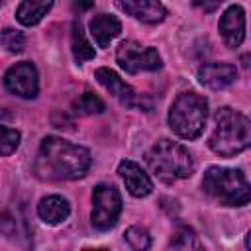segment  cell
Listing matches in <instances>:
<instances>
[{"mask_svg": "<svg viewBox=\"0 0 251 251\" xmlns=\"http://www.w3.org/2000/svg\"><path fill=\"white\" fill-rule=\"evenodd\" d=\"M194 6H198V8H202V10H208V12H210V10H216L220 4H218V2H214V4H198V2H196Z\"/></svg>", "mask_w": 251, "mask_h": 251, "instance_id": "603a6c76", "label": "cell"}, {"mask_svg": "<svg viewBox=\"0 0 251 251\" xmlns=\"http://www.w3.org/2000/svg\"><path fill=\"white\" fill-rule=\"evenodd\" d=\"M0 45L8 51V53H20L24 51L25 45V37L22 31L14 29V27H4L0 31Z\"/></svg>", "mask_w": 251, "mask_h": 251, "instance_id": "44dd1931", "label": "cell"}, {"mask_svg": "<svg viewBox=\"0 0 251 251\" xmlns=\"http://www.w3.org/2000/svg\"><path fill=\"white\" fill-rule=\"evenodd\" d=\"M0 6H2V2H0Z\"/></svg>", "mask_w": 251, "mask_h": 251, "instance_id": "d4e9b609", "label": "cell"}, {"mask_svg": "<svg viewBox=\"0 0 251 251\" xmlns=\"http://www.w3.org/2000/svg\"><path fill=\"white\" fill-rule=\"evenodd\" d=\"M198 82L210 90L227 88L237 78V69L231 63H204L198 73Z\"/></svg>", "mask_w": 251, "mask_h": 251, "instance_id": "8fae6325", "label": "cell"}, {"mask_svg": "<svg viewBox=\"0 0 251 251\" xmlns=\"http://www.w3.org/2000/svg\"><path fill=\"white\" fill-rule=\"evenodd\" d=\"M92 157L86 147L57 135H47L39 143L33 161V173L37 178L47 182L76 180L88 173Z\"/></svg>", "mask_w": 251, "mask_h": 251, "instance_id": "6da1fadb", "label": "cell"}, {"mask_svg": "<svg viewBox=\"0 0 251 251\" xmlns=\"http://www.w3.org/2000/svg\"><path fill=\"white\" fill-rule=\"evenodd\" d=\"M73 110H75V114H78V116L102 114V112L106 110V104H104L96 94H92V92L86 90V92H82V94L78 96V100H75Z\"/></svg>", "mask_w": 251, "mask_h": 251, "instance_id": "d6986e66", "label": "cell"}, {"mask_svg": "<svg viewBox=\"0 0 251 251\" xmlns=\"http://www.w3.org/2000/svg\"><path fill=\"white\" fill-rule=\"evenodd\" d=\"M218 29H220L224 43L229 49L239 47L245 39V10L239 4L227 6L218 22Z\"/></svg>", "mask_w": 251, "mask_h": 251, "instance_id": "30bf717a", "label": "cell"}, {"mask_svg": "<svg viewBox=\"0 0 251 251\" xmlns=\"http://www.w3.org/2000/svg\"><path fill=\"white\" fill-rule=\"evenodd\" d=\"M145 163L149 171L165 184L188 178L194 173V159L190 151L173 139H159L147 153Z\"/></svg>", "mask_w": 251, "mask_h": 251, "instance_id": "3957f363", "label": "cell"}, {"mask_svg": "<svg viewBox=\"0 0 251 251\" xmlns=\"http://www.w3.org/2000/svg\"><path fill=\"white\" fill-rule=\"evenodd\" d=\"M82 251H108V249H90L88 247V249H82Z\"/></svg>", "mask_w": 251, "mask_h": 251, "instance_id": "cb8c5ba5", "label": "cell"}, {"mask_svg": "<svg viewBox=\"0 0 251 251\" xmlns=\"http://www.w3.org/2000/svg\"><path fill=\"white\" fill-rule=\"evenodd\" d=\"M71 51H73V57L78 65L94 59V47L90 45V41L86 39L84 35V29H82V24L80 20H75L73 22V27H71Z\"/></svg>", "mask_w": 251, "mask_h": 251, "instance_id": "2e32d148", "label": "cell"}, {"mask_svg": "<svg viewBox=\"0 0 251 251\" xmlns=\"http://www.w3.org/2000/svg\"><path fill=\"white\" fill-rule=\"evenodd\" d=\"M208 120V100L192 90L180 92L169 108V127L182 139L194 141L202 135Z\"/></svg>", "mask_w": 251, "mask_h": 251, "instance_id": "5b68a950", "label": "cell"}, {"mask_svg": "<svg viewBox=\"0 0 251 251\" xmlns=\"http://www.w3.org/2000/svg\"><path fill=\"white\" fill-rule=\"evenodd\" d=\"M116 61L129 75H137L145 71H159L163 67V59L155 47L141 45L133 39H126L118 45Z\"/></svg>", "mask_w": 251, "mask_h": 251, "instance_id": "52a82bcc", "label": "cell"}, {"mask_svg": "<svg viewBox=\"0 0 251 251\" xmlns=\"http://www.w3.org/2000/svg\"><path fill=\"white\" fill-rule=\"evenodd\" d=\"M202 190L220 206L239 208L251 200L249 180L239 169L210 167L202 176Z\"/></svg>", "mask_w": 251, "mask_h": 251, "instance_id": "277c9868", "label": "cell"}, {"mask_svg": "<svg viewBox=\"0 0 251 251\" xmlns=\"http://www.w3.org/2000/svg\"><path fill=\"white\" fill-rule=\"evenodd\" d=\"M124 239L131 247V251H149L151 247V235L141 226H129L124 233Z\"/></svg>", "mask_w": 251, "mask_h": 251, "instance_id": "ffe728a7", "label": "cell"}, {"mask_svg": "<svg viewBox=\"0 0 251 251\" xmlns=\"http://www.w3.org/2000/svg\"><path fill=\"white\" fill-rule=\"evenodd\" d=\"M53 8V2H20L16 8V18L22 25H35L43 20V16H47V12Z\"/></svg>", "mask_w": 251, "mask_h": 251, "instance_id": "ac0fdd59", "label": "cell"}, {"mask_svg": "<svg viewBox=\"0 0 251 251\" xmlns=\"http://www.w3.org/2000/svg\"><path fill=\"white\" fill-rule=\"evenodd\" d=\"M94 78L126 108H139L141 106V98L137 96V92L126 82L120 78V75L108 67H100L94 71Z\"/></svg>", "mask_w": 251, "mask_h": 251, "instance_id": "9c48e42d", "label": "cell"}, {"mask_svg": "<svg viewBox=\"0 0 251 251\" xmlns=\"http://www.w3.org/2000/svg\"><path fill=\"white\" fill-rule=\"evenodd\" d=\"M165 251H206V247L202 245L200 237L196 235V231L192 227L180 226L173 233V237H171V241H169Z\"/></svg>", "mask_w": 251, "mask_h": 251, "instance_id": "e0dca14e", "label": "cell"}, {"mask_svg": "<svg viewBox=\"0 0 251 251\" xmlns=\"http://www.w3.org/2000/svg\"><path fill=\"white\" fill-rule=\"evenodd\" d=\"M37 216L47 226H59L71 216V204L67 198H63L59 194L43 196L37 204Z\"/></svg>", "mask_w": 251, "mask_h": 251, "instance_id": "9a60e30c", "label": "cell"}, {"mask_svg": "<svg viewBox=\"0 0 251 251\" xmlns=\"http://www.w3.org/2000/svg\"><path fill=\"white\" fill-rule=\"evenodd\" d=\"M118 173L127 188V192L135 198H145L153 192V180L149 178V175L135 163V161H122L118 165Z\"/></svg>", "mask_w": 251, "mask_h": 251, "instance_id": "7c38bea8", "label": "cell"}, {"mask_svg": "<svg viewBox=\"0 0 251 251\" xmlns=\"http://www.w3.org/2000/svg\"><path fill=\"white\" fill-rule=\"evenodd\" d=\"M116 6L143 24H161L167 18V8L153 0H126L116 2Z\"/></svg>", "mask_w": 251, "mask_h": 251, "instance_id": "4fadbf2b", "label": "cell"}, {"mask_svg": "<svg viewBox=\"0 0 251 251\" xmlns=\"http://www.w3.org/2000/svg\"><path fill=\"white\" fill-rule=\"evenodd\" d=\"M251 143L249 118L229 106L220 108L214 114V131L208 139L210 149L220 157H235L243 153Z\"/></svg>", "mask_w": 251, "mask_h": 251, "instance_id": "7a4b0ae2", "label": "cell"}, {"mask_svg": "<svg viewBox=\"0 0 251 251\" xmlns=\"http://www.w3.org/2000/svg\"><path fill=\"white\" fill-rule=\"evenodd\" d=\"M88 27H90V35L94 37L96 45L102 47V49H106V47L112 43V39H116V37L120 35V31H122L120 20H118L116 16L104 14V12H102V14H96V16L90 20Z\"/></svg>", "mask_w": 251, "mask_h": 251, "instance_id": "5bb4252c", "label": "cell"}, {"mask_svg": "<svg viewBox=\"0 0 251 251\" xmlns=\"http://www.w3.org/2000/svg\"><path fill=\"white\" fill-rule=\"evenodd\" d=\"M122 214V194L114 184L100 182L92 190L90 222L98 231H108L118 224Z\"/></svg>", "mask_w": 251, "mask_h": 251, "instance_id": "8992f818", "label": "cell"}, {"mask_svg": "<svg viewBox=\"0 0 251 251\" xmlns=\"http://www.w3.org/2000/svg\"><path fill=\"white\" fill-rule=\"evenodd\" d=\"M20 141H22V133L18 129L0 126V155L2 157L12 155L20 147Z\"/></svg>", "mask_w": 251, "mask_h": 251, "instance_id": "7402d4cb", "label": "cell"}, {"mask_svg": "<svg viewBox=\"0 0 251 251\" xmlns=\"http://www.w3.org/2000/svg\"><path fill=\"white\" fill-rule=\"evenodd\" d=\"M4 86L20 98H35L39 92V75L35 65L31 61L12 65L4 75Z\"/></svg>", "mask_w": 251, "mask_h": 251, "instance_id": "ba28073f", "label": "cell"}]
</instances>
